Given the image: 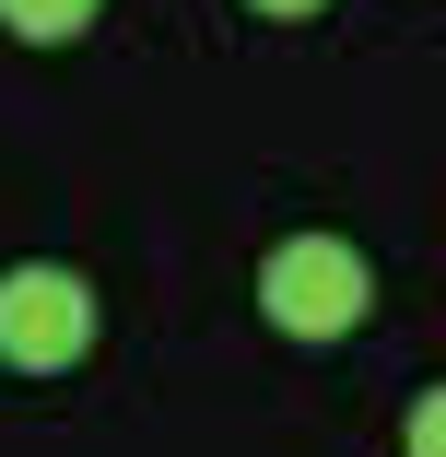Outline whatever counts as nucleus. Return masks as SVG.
I'll list each match as a JSON object with an SVG mask.
<instances>
[{
  "label": "nucleus",
  "instance_id": "f257e3e1",
  "mask_svg": "<svg viewBox=\"0 0 446 457\" xmlns=\"http://www.w3.org/2000/svg\"><path fill=\"white\" fill-rule=\"evenodd\" d=\"M258 317H271L282 340H352L376 317V270L341 235H282L271 270H258Z\"/></svg>",
  "mask_w": 446,
  "mask_h": 457
},
{
  "label": "nucleus",
  "instance_id": "f03ea898",
  "mask_svg": "<svg viewBox=\"0 0 446 457\" xmlns=\"http://www.w3.org/2000/svg\"><path fill=\"white\" fill-rule=\"evenodd\" d=\"M95 352V282L82 270H0V363L13 376H71Z\"/></svg>",
  "mask_w": 446,
  "mask_h": 457
},
{
  "label": "nucleus",
  "instance_id": "7ed1b4c3",
  "mask_svg": "<svg viewBox=\"0 0 446 457\" xmlns=\"http://www.w3.org/2000/svg\"><path fill=\"white\" fill-rule=\"evenodd\" d=\"M95 12H106V0H0V24H13L24 47H71Z\"/></svg>",
  "mask_w": 446,
  "mask_h": 457
},
{
  "label": "nucleus",
  "instance_id": "20e7f679",
  "mask_svg": "<svg viewBox=\"0 0 446 457\" xmlns=\"http://www.w3.org/2000/svg\"><path fill=\"white\" fill-rule=\"evenodd\" d=\"M411 457H446V387L411 399Z\"/></svg>",
  "mask_w": 446,
  "mask_h": 457
},
{
  "label": "nucleus",
  "instance_id": "39448f33",
  "mask_svg": "<svg viewBox=\"0 0 446 457\" xmlns=\"http://www.w3.org/2000/svg\"><path fill=\"white\" fill-rule=\"evenodd\" d=\"M247 12H317V0H247Z\"/></svg>",
  "mask_w": 446,
  "mask_h": 457
}]
</instances>
